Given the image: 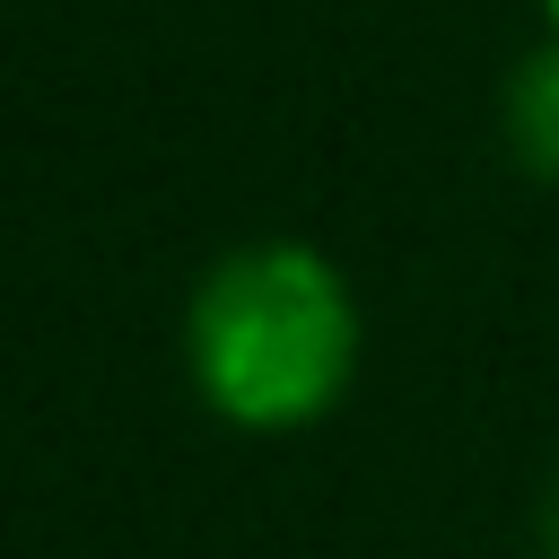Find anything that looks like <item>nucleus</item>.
Returning a JSON list of instances; mask_svg holds the SVG:
<instances>
[{
	"instance_id": "nucleus-4",
	"label": "nucleus",
	"mask_w": 559,
	"mask_h": 559,
	"mask_svg": "<svg viewBox=\"0 0 559 559\" xmlns=\"http://www.w3.org/2000/svg\"><path fill=\"white\" fill-rule=\"evenodd\" d=\"M542 9H550V26H559V0H542Z\"/></svg>"
},
{
	"instance_id": "nucleus-1",
	"label": "nucleus",
	"mask_w": 559,
	"mask_h": 559,
	"mask_svg": "<svg viewBox=\"0 0 559 559\" xmlns=\"http://www.w3.org/2000/svg\"><path fill=\"white\" fill-rule=\"evenodd\" d=\"M183 358L201 402L227 428L288 437L314 428L358 376V306L349 280L314 245H245L227 253L183 314Z\"/></svg>"
},
{
	"instance_id": "nucleus-2",
	"label": "nucleus",
	"mask_w": 559,
	"mask_h": 559,
	"mask_svg": "<svg viewBox=\"0 0 559 559\" xmlns=\"http://www.w3.org/2000/svg\"><path fill=\"white\" fill-rule=\"evenodd\" d=\"M507 140L533 175H559V44H542L507 87Z\"/></svg>"
},
{
	"instance_id": "nucleus-3",
	"label": "nucleus",
	"mask_w": 559,
	"mask_h": 559,
	"mask_svg": "<svg viewBox=\"0 0 559 559\" xmlns=\"http://www.w3.org/2000/svg\"><path fill=\"white\" fill-rule=\"evenodd\" d=\"M533 559H559V498H550V524H542V550Z\"/></svg>"
}]
</instances>
